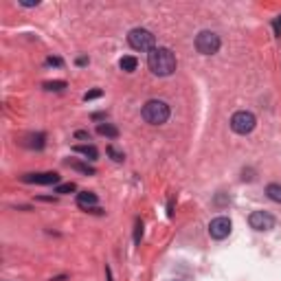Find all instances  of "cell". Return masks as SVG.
Returning a JSON list of instances; mask_svg holds the SVG:
<instances>
[{
	"label": "cell",
	"instance_id": "5b68a950",
	"mask_svg": "<svg viewBox=\"0 0 281 281\" xmlns=\"http://www.w3.org/2000/svg\"><path fill=\"white\" fill-rule=\"evenodd\" d=\"M220 35H215L213 31H202L198 33V38H196V49L202 55H213V53H218L220 49Z\"/></svg>",
	"mask_w": 281,
	"mask_h": 281
},
{
	"label": "cell",
	"instance_id": "52a82bcc",
	"mask_svg": "<svg viewBox=\"0 0 281 281\" xmlns=\"http://www.w3.org/2000/svg\"><path fill=\"white\" fill-rule=\"evenodd\" d=\"M248 224L253 226L255 231H270L274 226V218L266 211H253L248 218Z\"/></svg>",
	"mask_w": 281,
	"mask_h": 281
},
{
	"label": "cell",
	"instance_id": "2e32d148",
	"mask_svg": "<svg viewBox=\"0 0 281 281\" xmlns=\"http://www.w3.org/2000/svg\"><path fill=\"white\" fill-rule=\"evenodd\" d=\"M68 167H73V169H77V171H83V174H88V176H92V174H95L92 167L81 165V163H70V160H68Z\"/></svg>",
	"mask_w": 281,
	"mask_h": 281
},
{
	"label": "cell",
	"instance_id": "ffe728a7",
	"mask_svg": "<svg viewBox=\"0 0 281 281\" xmlns=\"http://www.w3.org/2000/svg\"><path fill=\"white\" fill-rule=\"evenodd\" d=\"M97 97H101V90H90V92H86V95H83V99H86V101L97 99Z\"/></svg>",
	"mask_w": 281,
	"mask_h": 281
},
{
	"label": "cell",
	"instance_id": "7c38bea8",
	"mask_svg": "<svg viewBox=\"0 0 281 281\" xmlns=\"http://www.w3.org/2000/svg\"><path fill=\"white\" fill-rule=\"evenodd\" d=\"M97 132L101 136H108V139H117V136H119V130L115 128V125H110V123H99Z\"/></svg>",
	"mask_w": 281,
	"mask_h": 281
},
{
	"label": "cell",
	"instance_id": "d4e9b609",
	"mask_svg": "<svg viewBox=\"0 0 281 281\" xmlns=\"http://www.w3.org/2000/svg\"><path fill=\"white\" fill-rule=\"evenodd\" d=\"M77 64H79V66H86L88 59H86V57H79V59H77Z\"/></svg>",
	"mask_w": 281,
	"mask_h": 281
},
{
	"label": "cell",
	"instance_id": "cb8c5ba5",
	"mask_svg": "<svg viewBox=\"0 0 281 281\" xmlns=\"http://www.w3.org/2000/svg\"><path fill=\"white\" fill-rule=\"evenodd\" d=\"M75 136H77V139H88V141H90V134H88V132H77Z\"/></svg>",
	"mask_w": 281,
	"mask_h": 281
},
{
	"label": "cell",
	"instance_id": "603a6c76",
	"mask_svg": "<svg viewBox=\"0 0 281 281\" xmlns=\"http://www.w3.org/2000/svg\"><path fill=\"white\" fill-rule=\"evenodd\" d=\"M22 7H38L40 3H33V0H25V3H20Z\"/></svg>",
	"mask_w": 281,
	"mask_h": 281
},
{
	"label": "cell",
	"instance_id": "484cf974",
	"mask_svg": "<svg viewBox=\"0 0 281 281\" xmlns=\"http://www.w3.org/2000/svg\"><path fill=\"white\" fill-rule=\"evenodd\" d=\"M106 274H108V281H112V270L110 268H106Z\"/></svg>",
	"mask_w": 281,
	"mask_h": 281
},
{
	"label": "cell",
	"instance_id": "44dd1931",
	"mask_svg": "<svg viewBox=\"0 0 281 281\" xmlns=\"http://www.w3.org/2000/svg\"><path fill=\"white\" fill-rule=\"evenodd\" d=\"M46 64H49V66H59V64H62V59H59V57H49V59H46Z\"/></svg>",
	"mask_w": 281,
	"mask_h": 281
},
{
	"label": "cell",
	"instance_id": "8992f818",
	"mask_svg": "<svg viewBox=\"0 0 281 281\" xmlns=\"http://www.w3.org/2000/svg\"><path fill=\"white\" fill-rule=\"evenodd\" d=\"M231 229H233L231 220L220 215V218L211 220V224H209V235H211L213 240H224V237L231 235Z\"/></svg>",
	"mask_w": 281,
	"mask_h": 281
},
{
	"label": "cell",
	"instance_id": "ba28073f",
	"mask_svg": "<svg viewBox=\"0 0 281 281\" xmlns=\"http://www.w3.org/2000/svg\"><path fill=\"white\" fill-rule=\"evenodd\" d=\"M25 182H35V184H55L59 182V174L55 171H42V174H25L22 176Z\"/></svg>",
	"mask_w": 281,
	"mask_h": 281
},
{
	"label": "cell",
	"instance_id": "e0dca14e",
	"mask_svg": "<svg viewBox=\"0 0 281 281\" xmlns=\"http://www.w3.org/2000/svg\"><path fill=\"white\" fill-rule=\"evenodd\" d=\"M108 154H110L112 160H117V163H121V160L125 158V156H123V152H119V149H117L115 145H108Z\"/></svg>",
	"mask_w": 281,
	"mask_h": 281
},
{
	"label": "cell",
	"instance_id": "7a4b0ae2",
	"mask_svg": "<svg viewBox=\"0 0 281 281\" xmlns=\"http://www.w3.org/2000/svg\"><path fill=\"white\" fill-rule=\"evenodd\" d=\"M143 119L149 123V125H163L167 119H169V106L160 99H152L143 106Z\"/></svg>",
	"mask_w": 281,
	"mask_h": 281
},
{
	"label": "cell",
	"instance_id": "3957f363",
	"mask_svg": "<svg viewBox=\"0 0 281 281\" xmlns=\"http://www.w3.org/2000/svg\"><path fill=\"white\" fill-rule=\"evenodd\" d=\"M255 125H257L255 115L253 112H246V110L235 112L233 119H231V128H233L235 134H250L255 130Z\"/></svg>",
	"mask_w": 281,
	"mask_h": 281
},
{
	"label": "cell",
	"instance_id": "8fae6325",
	"mask_svg": "<svg viewBox=\"0 0 281 281\" xmlns=\"http://www.w3.org/2000/svg\"><path fill=\"white\" fill-rule=\"evenodd\" d=\"M119 66H121V70H125V73H134L139 62H136V57H132V55H125V57H121Z\"/></svg>",
	"mask_w": 281,
	"mask_h": 281
},
{
	"label": "cell",
	"instance_id": "d6986e66",
	"mask_svg": "<svg viewBox=\"0 0 281 281\" xmlns=\"http://www.w3.org/2000/svg\"><path fill=\"white\" fill-rule=\"evenodd\" d=\"M70 191H75V182H66V184H59L55 189V194H70Z\"/></svg>",
	"mask_w": 281,
	"mask_h": 281
},
{
	"label": "cell",
	"instance_id": "9a60e30c",
	"mask_svg": "<svg viewBox=\"0 0 281 281\" xmlns=\"http://www.w3.org/2000/svg\"><path fill=\"white\" fill-rule=\"evenodd\" d=\"M44 88H46V90H55V92H59V90H64V88H66V81H46Z\"/></svg>",
	"mask_w": 281,
	"mask_h": 281
},
{
	"label": "cell",
	"instance_id": "4fadbf2b",
	"mask_svg": "<svg viewBox=\"0 0 281 281\" xmlns=\"http://www.w3.org/2000/svg\"><path fill=\"white\" fill-rule=\"evenodd\" d=\"M266 194H268V198L270 200H274V202H279L281 205V184H268L266 187Z\"/></svg>",
	"mask_w": 281,
	"mask_h": 281
},
{
	"label": "cell",
	"instance_id": "9c48e42d",
	"mask_svg": "<svg viewBox=\"0 0 281 281\" xmlns=\"http://www.w3.org/2000/svg\"><path fill=\"white\" fill-rule=\"evenodd\" d=\"M77 205L81 209H86V211H92V207L97 205V194H92V191H81V194H77Z\"/></svg>",
	"mask_w": 281,
	"mask_h": 281
},
{
	"label": "cell",
	"instance_id": "5bb4252c",
	"mask_svg": "<svg viewBox=\"0 0 281 281\" xmlns=\"http://www.w3.org/2000/svg\"><path fill=\"white\" fill-rule=\"evenodd\" d=\"M29 147H35V149H42L44 147V134H31L29 136Z\"/></svg>",
	"mask_w": 281,
	"mask_h": 281
},
{
	"label": "cell",
	"instance_id": "6da1fadb",
	"mask_svg": "<svg viewBox=\"0 0 281 281\" xmlns=\"http://www.w3.org/2000/svg\"><path fill=\"white\" fill-rule=\"evenodd\" d=\"M147 66L154 75L158 77H169L176 70V55L165 46H156L149 51L147 55Z\"/></svg>",
	"mask_w": 281,
	"mask_h": 281
},
{
	"label": "cell",
	"instance_id": "277c9868",
	"mask_svg": "<svg viewBox=\"0 0 281 281\" xmlns=\"http://www.w3.org/2000/svg\"><path fill=\"white\" fill-rule=\"evenodd\" d=\"M128 42H130V46L136 51H152V49H156L154 46V35L147 31V29H132L128 35Z\"/></svg>",
	"mask_w": 281,
	"mask_h": 281
},
{
	"label": "cell",
	"instance_id": "7402d4cb",
	"mask_svg": "<svg viewBox=\"0 0 281 281\" xmlns=\"http://www.w3.org/2000/svg\"><path fill=\"white\" fill-rule=\"evenodd\" d=\"M274 33L281 35V16L277 18V20H274Z\"/></svg>",
	"mask_w": 281,
	"mask_h": 281
},
{
	"label": "cell",
	"instance_id": "ac0fdd59",
	"mask_svg": "<svg viewBox=\"0 0 281 281\" xmlns=\"http://www.w3.org/2000/svg\"><path fill=\"white\" fill-rule=\"evenodd\" d=\"M141 235H143V222L141 220H136V224H134V244H141Z\"/></svg>",
	"mask_w": 281,
	"mask_h": 281
},
{
	"label": "cell",
	"instance_id": "30bf717a",
	"mask_svg": "<svg viewBox=\"0 0 281 281\" xmlns=\"http://www.w3.org/2000/svg\"><path fill=\"white\" fill-rule=\"evenodd\" d=\"M73 149L77 154H83L88 160H97L99 158V152H97V147H95V145H75Z\"/></svg>",
	"mask_w": 281,
	"mask_h": 281
}]
</instances>
